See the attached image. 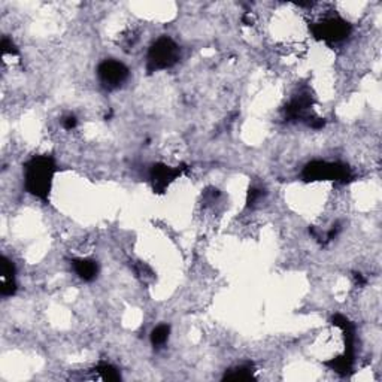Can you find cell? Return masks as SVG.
<instances>
[{"label":"cell","instance_id":"cell-2","mask_svg":"<svg viewBox=\"0 0 382 382\" xmlns=\"http://www.w3.org/2000/svg\"><path fill=\"white\" fill-rule=\"evenodd\" d=\"M179 59V48L172 39L160 38L148 54V69L151 72L174 66Z\"/></svg>","mask_w":382,"mask_h":382},{"label":"cell","instance_id":"cell-7","mask_svg":"<svg viewBox=\"0 0 382 382\" xmlns=\"http://www.w3.org/2000/svg\"><path fill=\"white\" fill-rule=\"evenodd\" d=\"M167 337H169V327L164 324L159 325V327H155L152 330V335H151V341L154 345H163L166 341H167Z\"/></svg>","mask_w":382,"mask_h":382},{"label":"cell","instance_id":"cell-1","mask_svg":"<svg viewBox=\"0 0 382 382\" xmlns=\"http://www.w3.org/2000/svg\"><path fill=\"white\" fill-rule=\"evenodd\" d=\"M54 174L52 160L48 157H38L26 166V186L30 193L45 197L51 187Z\"/></svg>","mask_w":382,"mask_h":382},{"label":"cell","instance_id":"cell-6","mask_svg":"<svg viewBox=\"0 0 382 382\" xmlns=\"http://www.w3.org/2000/svg\"><path fill=\"white\" fill-rule=\"evenodd\" d=\"M174 178H175V171H172L171 167H166V166L155 167L152 172V181L157 187H166Z\"/></svg>","mask_w":382,"mask_h":382},{"label":"cell","instance_id":"cell-3","mask_svg":"<svg viewBox=\"0 0 382 382\" xmlns=\"http://www.w3.org/2000/svg\"><path fill=\"white\" fill-rule=\"evenodd\" d=\"M129 77L127 67L116 60H106L99 66V78L106 89H117Z\"/></svg>","mask_w":382,"mask_h":382},{"label":"cell","instance_id":"cell-5","mask_svg":"<svg viewBox=\"0 0 382 382\" xmlns=\"http://www.w3.org/2000/svg\"><path fill=\"white\" fill-rule=\"evenodd\" d=\"M77 274L84 279V281H93L97 275V264L93 260L81 259L74 262Z\"/></svg>","mask_w":382,"mask_h":382},{"label":"cell","instance_id":"cell-4","mask_svg":"<svg viewBox=\"0 0 382 382\" xmlns=\"http://www.w3.org/2000/svg\"><path fill=\"white\" fill-rule=\"evenodd\" d=\"M349 32V26L348 23H345L344 20L341 18H327L321 21L317 29H315V33L322 39V40H327V42H339L347 38Z\"/></svg>","mask_w":382,"mask_h":382}]
</instances>
